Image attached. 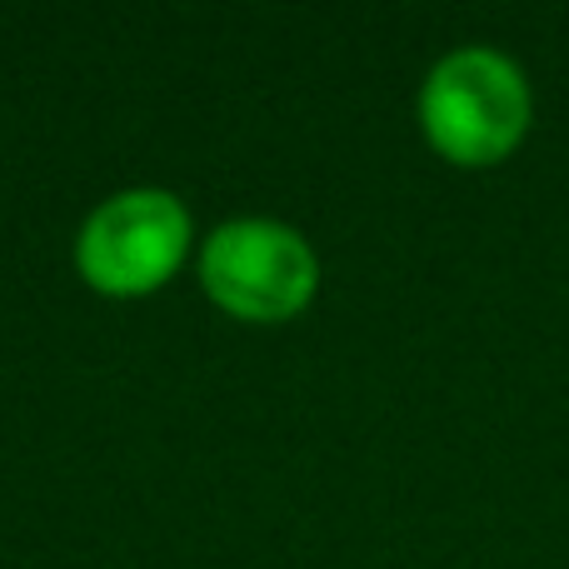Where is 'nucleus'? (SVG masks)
Masks as SVG:
<instances>
[{
    "instance_id": "obj_1",
    "label": "nucleus",
    "mask_w": 569,
    "mask_h": 569,
    "mask_svg": "<svg viewBox=\"0 0 569 569\" xmlns=\"http://www.w3.org/2000/svg\"><path fill=\"white\" fill-rule=\"evenodd\" d=\"M420 136L460 170H490L525 146L535 126V86L515 56L495 46H455L425 70L415 96Z\"/></svg>"
},
{
    "instance_id": "obj_3",
    "label": "nucleus",
    "mask_w": 569,
    "mask_h": 569,
    "mask_svg": "<svg viewBox=\"0 0 569 569\" xmlns=\"http://www.w3.org/2000/svg\"><path fill=\"white\" fill-rule=\"evenodd\" d=\"M200 290L246 325H284L320 290V256L276 216H236L200 240Z\"/></svg>"
},
{
    "instance_id": "obj_2",
    "label": "nucleus",
    "mask_w": 569,
    "mask_h": 569,
    "mask_svg": "<svg viewBox=\"0 0 569 569\" xmlns=\"http://www.w3.org/2000/svg\"><path fill=\"white\" fill-rule=\"evenodd\" d=\"M196 250V220L166 186L106 196L76 236V270L106 300H140L176 280Z\"/></svg>"
}]
</instances>
